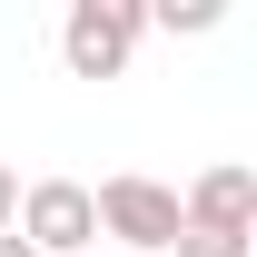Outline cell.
<instances>
[{"mask_svg":"<svg viewBox=\"0 0 257 257\" xmlns=\"http://www.w3.org/2000/svg\"><path fill=\"white\" fill-rule=\"evenodd\" d=\"M178 218H188V227H227V237H257V168L247 159L198 168V188L178 198Z\"/></svg>","mask_w":257,"mask_h":257,"instance_id":"277c9868","label":"cell"},{"mask_svg":"<svg viewBox=\"0 0 257 257\" xmlns=\"http://www.w3.org/2000/svg\"><path fill=\"white\" fill-rule=\"evenodd\" d=\"M0 227H20V168H0Z\"/></svg>","mask_w":257,"mask_h":257,"instance_id":"52a82bcc","label":"cell"},{"mask_svg":"<svg viewBox=\"0 0 257 257\" xmlns=\"http://www.w3.org/2000/svg\"><path fill=\"white\" fill-rule=\"evenodd\" d=\"M0 257H40V247H30V237H20V227H0Z\"/></svg>","mask_w":257,"mask_h":257,"instance_id":"ba28073f","label":"cell"},{"mask_svg":"<svg viewBox=\"0 0 257 257\" xmlns=\"http://www.w3.org/2000/svg\"><path fill=\"white\" fill-rule=\"evenodd\" d=\"M89 218H99V237H119V257H149V247L178 237V188L119 168V178H99V188H89Z\"/></svg>","mask_w":257,"mask_h":257,"instance_id":"6da1fadb","label":"cell"},{"mask_svg":"<svg viewBox=\"0 0 257 257\" xmlns=\"http://www.w3.org/2000/svg\"><path fill=\"white\" fill-rule=\"evenodd\" d=\"M168 247H178V257H257L247 237H227V227H188V218H178V237H168Z\"/></svg>","mask_w":257,"mask_h":257,"instance_id":"8992f818","label":"cell"},{"mask_svg":"<svg viewBox=\"0 0 257 257\" xmlns=\"http://www.w3.org/2000/svg\"><path fill=\"white\" fill-rule=\"evenodd\" d=\"M20 237H30L40 257H99L89 188H79V178H40V188H20Z\"/></svg>","mask_w":257,"mask_h":257,"instance_id":"3957f363","label":"cell"},{"mask_svg":"<svg viewBox=\"0 0 257 257\" xmlns=\"http://www.w3.org/2000/svg\"><path fill=\"white\" fill-rule=\"evenodd\" d=\"M139 20H149V30H218V20H227V10H218V0H139Z\"/></svg>","mask_w":257,"mask_h":257,"instance_id":"5b68a950","label":"cell"},{"mask_svg":"<svg viewBox=\"0 0 257 257\" xmlns=\"http://www.w3.org/2000/svg\"><path fill=\"white\" fill-rule=\"evenodd\" d=\"M109 257H119V247H109Z\"/></svg>","mask_w":257,"mask_h":257,"instance_id":"9c48e42d","label":"cell"},{"mask_svg":"<svg viewBox=\"0 0 257 257\" xmlns=\"http://www.w3.org/2000/svg\"><path fill=\"white\" fill-rule=\"evenodd\" d=\"M139 40H149L139 0H69V20H60V60H69V79H119Z\"/></svg>","mask_w":257,"mask_h":257,"instance_id":"7a4b0ae2","label":"cell"}]
</instances>
